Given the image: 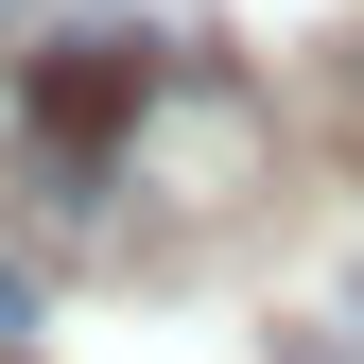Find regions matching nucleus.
Returning <instances> with one entry per match:
<instances>
[{"mask_svg": "<svg viewBox=\"0 0 364 364\" xmlns=\"http://www.w3.org/2000/svg\"><path fill=\"white\" fill-rule=\"evenodd\" d=\"M0 139H18V191L70 225V243L139 260L156 225H225L278 173V105L225 70V35L156 18V0H70L53 35L0 87Z\"/></svg>", "mask_w": 364, "mask_h": 364, "instance_id": "f257e3e1", "label": "nucleus"}, {"mask_svg": "<svg viewBox=\"0 0 364 364\" xmlns=\"http://www.w3.org/2000/svg\"><path fill=\"white\" fill-rule=\"evenodd\" d=\"M330 139L364 156V35H347V53H330Z\"/></svg>", "mask_w": 364, "mask_h": 364, "instance_id": "f03ea898", "label": "nucleus"}, {"mask_svg": "<svg viewBox=\"0 0 364 364\" xmlns=\"http://www.w3.org/2000/svg\"><path fill=\"white\" fill-rule=\"evenodd\" d=\"M0 330H35V295H18V260H0Z\"/></svg>", "mask_w": 364, "mask_h": 364, "instance_id": "7ed1b4c3", "label": "nucleus"}]
</instances>
